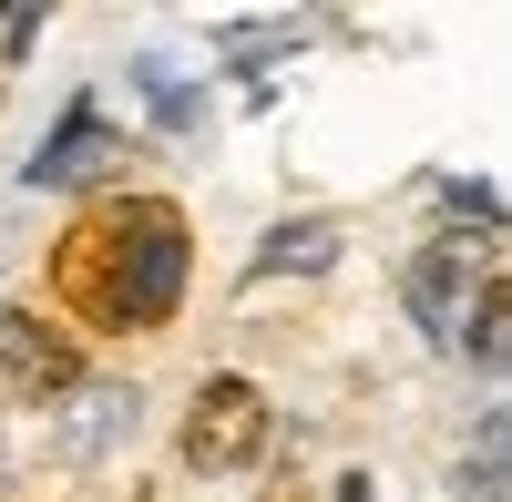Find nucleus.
I'll list each match as a JSON object with an SVG mask.
<instances>
[{
  "instance_id": "423d86ee",
  "label": "nucleus",
  "mask_w": 512,
  "mask_h": 502,
  "mask_svg": "<svg viewBox=\"0 0 512 502\" xmlns=\"http://www.w3.org/2000/svg\"><path fill=\"white\" fill-rule=\"evenodd\" d=\"M277 267H328V226H287V246H267L256 277H277Z\"/></svg>"
},
{
  "instance_id": "20e7f679",
  "label": "nucleus",
  "mask_w": 512,
  "mask_h": 502,
  "mask_svg": "<svg viewBox=\"0 0 512 502\" xmlns=\"http://www.w3.org/2000/svg\"><path fill=\"white\" fill-rule=\"evenodd\" d=\"M82 390V339L52 308H0V400H72Z\"/></svg>"
},
{
  "instance_id": "0eeeda50",
  "label": "nucleus",
  "mask_w": 512,
  "mask_h": 502,
  "mask_svg": "<svg viewBox=\"0 0 512 502\" xmlns=\"http://www.w3.org/2000/svg\"><path fill=\"white\" fill-rule=\"evenodd\" d=\"M31 41H41V11H0V62H21Z\"/></svg>"
},
{
  "instance_id": "f03ea898",
  "label": "nucleus",
  "mask_w": 512,
  "mask_h": 502,
  "mask_svg": "<svg viewBox=\"0 0 512 502\" xmlns=\"http://www.w3.org/2000/svg\"><path fill=\"white\" fill-rule=\"evenodd\" d=\"M267 441H277V410H267V390H256V380H236V369H216V380L185 400V431H175V451H185L195 482L256 472V462H267Z\"/></svg>"
},
{
  "instance_id": "6e6552de",
  "label": "nucleus",
  "mask_w": 512,
  "mask_h": 502,
  "mask_svg": "<svg viewBox=\"0 0 512 502\" xmlns=\"http://www.w3.org/2000/svg\"><path fill=\"white\" fill-rule=\"evenodd\" d=\"M256 502H308V472H297V462H277L267 482H256Z\"/></svg>"
},
{
  "instance_id": "7ed1b4c3",
  "label": "nucleus",
  "mask_w": 512,
  "mask_h": 502,
  "mask_svg": "<svg viewBox=\"0 0 512 502\" xmlns=\"http://www.w3.org/2000/svg\"><path fill=\"white\" fill-rule=\"evenodd\" d=\"M492 287H502V236H431L410 257V318L451 349V328L472 318V298H492Z\"/></svg>"
},
{
  "instance_id": "f257e3e1",
  "label": "nucleus",
  "mask_w": 512,
  "mask_h": 502,
  "mask_svg": "<svg viewBox=\"0 0 512 502\" xmlns=\"http://www.w3.org/2000/svg\"><path fill=\"white\" fill-rule=\"evenodd\" d=\"M185 277H195V236H185V205H164V195H103L52 246V308L103 328V339L175 328Z\"/></svg>"
},
{
  "instance_id": "39448f33",
  "label": "nucleus",
  "mask_w": 512,
  "mask_h": 502,
  "mask_svg": "<svg viewBox=\"0 0 512 502\" xmlns=\"http://www.w3.org/2000/svg\"><path fill=\"white\" fill-rule=\"evenodd\" d=\"M113 154H134V144H123L93 103H72V113H62V134L21 164V185H41V195H52V185H103V175H113Z\"/></svg>"
},
{
  "instance_id": "1a4fd4ad",
  "label": "nucleus",
  "mask_w": 512,
  "mask_h": 502,
  "mask_svg": "<svg viewBox=\"0 0 512 502\" xmlns=\"http://www.w3.org/2000/svg\"><path fill=\"white\" fill-rule=\"evenodd\" d=\"M338 502H369V472H349V482H338Z\"/></svg>"
}]
</instances>
